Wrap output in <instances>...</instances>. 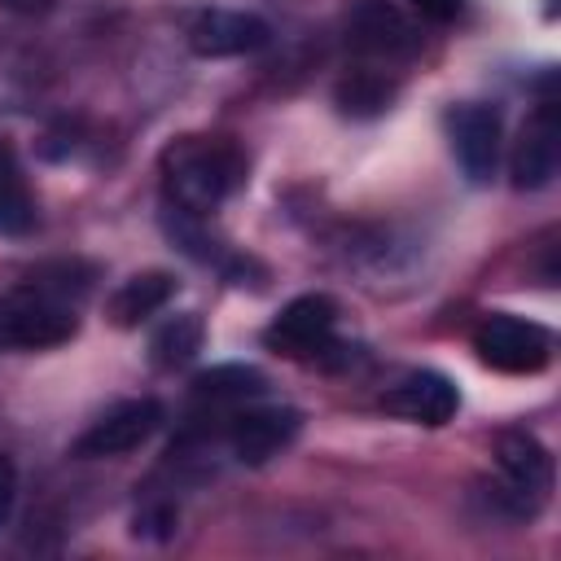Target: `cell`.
<instances>
[{"label": "cell", "mask_w": 561, "mask_h": 561, "mask_svg": "<svg viewBox=\"0 0 561 561\" xmlns=\"http://www.w3.org/2000/svg\"><path fill=\"white\" fill-rule=\"evenodd\" d=\"M346 31H351L355 53L377 57V61L403 57V53H412V44H416L412 22L399 13V4H394V0H359V4L351 9Z\"/></svg>", "instance_id": "obj_12"}, {"label": "cell", "mask_w": 561, "mask_h": 561, "mask_svg": "<svg viewBox=\"0 0 561 561\" xmlns=\"http://www.w3.org/2000/svg\"><path fill=\"white\" fill-rule=\"evenodd\" d=\"M267 39H272L267 22L241 9H206L188 26V48L197 57H245V53H259Z\"/></svg>", "instance_id": "obj_10"}, {"label": "cell", "mask_w": 561, "mask_h": 561, "mask_svg": "<svg viewBox=\"0 0 561 561\" xmlns=\"http://www.w3.org/2000/svg\"><path fill=\"white\" fill-rule=\"evenodd\" d=\"M473 351L482 364H491L500 373H539L552 359V333L526 316L491 311L473 329Z\"/></svg>", "instance_id": "obj_4"}, {"label": "cell", "mask_w": 561, "mask_h": 561, "mask_svg": "<svg viewBox=\"0 0 561 561\" xmlns=\"http://www.w3.org/2000/svg\"><path fill=\"white\" fill-rule=\"evenodd\" d=\"M333 329H337V302L329 294H302V298L280 307V316L267 324L263 342L276 355L316 359L333 346Z\"/></svg>", "instance_id": "obj_5"}, {"label": "cell", "mask_w": 561, "mask_h": 561, "mask_svg": "<svg viewBox=\"0 0 561 561\" xmlns=\"http://www.w3.org/2000/svg\"><path fill=\"white\" fill-rule=\"evenodd\" d=\"M75 333H79V316H75V302H66L61 285L31 280L9 298H0V346L44 351V346L70 342Z\"/></svg>", "instance_id": "obj_2"}, {"label": "cell", "mask_w": 561, "mask_h": 561, "mask_svg": "<svg viewBox=\"0 0 561 561\" xmlns=\"http://www.w3.org/2000/svg\"><path fill=\"white\" fill-rule=\"evenodd\" d=\"M263 386H267V377L250 364H219V368L193 377V394L202 403H241V399L263 394Z\"/></svg>", "instance_id": "obj_16"}, {"label": "cell", "mask_w": 561, "mask_h": 561, "mask_svg": "<svg viewBox=\"0 0 561 561\" xmlns=\"http://www.w3.org/2000/svg\"><path fill=\"white\" fill-rule=\"evenodd\" d=\"M460 4H465V0H412V9H416L421 18H430V22H451V18L460 13Z\"/></svg>", "instance_id": "obj_20"}, {"label": "cell", "mask_w": 561, "mask_h": 561, "mask_svg": "<svg viewBox=\"0 0 561 561\" xmlns=\"http://www.w3.org/2000/svg\"><path fill=\"white\" fill-rule=\"evenodd\" d=\"M202 337H206V329H202V316H197V311L167 316V320L153 329V337H149V359H153V368H162V373L184 368V364L202 351Z\"/></svg>", "instance_id": "obj_15"}, {"label": "cell", "mask_w": 561, "mask_h": 561, "mask_svg": "<svg viewBox=\"0 0 561 561\" xmlns=\"http://www.w3.org/2000/svg\"><path fill=\"white\" fill-rule=\"evenodd\" d=\"M298 425H302V416L294 408H245V412H232L228 416L224 443L232 447V456L241 465H263L280 447L294 443Z\"/></svg>", "instance_id": "obj_9"}, {"label": "cell", "mask_w": 561, "mask_h": 561, "mask_svg": "<svg viewBox=\"0 0 561 561\" xmlns=\"http://www.w3.org/2000/svg\"><path fill=\"white\" fill-rule=\"evenodd\" d=\"M171 298H175V276L162 272V267H149V272L127 276V280L110 294L105 316H110V324H118V329H136V324H145L149 316H158Z\"/></svg>", "instance_id": "obj_13"}, {"label": "cell", "mask_w": 561, "mask_h": 561, "mask_svg": "<svg viewBox=\"0 0 561 561\" xmlns=\"http://www.w3.org/2000/svg\"><path fill=\"white\" fill-rule=\"evenodd\" d=\"M557 158H561V118H557V101L543 96L526 114V123H522V131H517V140L508 149L513 188H543V184H552Z\"/></svg>", "instance_id": "obj_6"}, {"label": "cell", "mask_w": 561, "mask_h": 561, "mask_svg": "<svg viewBox=\"0 0 561 561\" xmlns=\"http://www.w3.org/2000/svg\"><path fill=\"white\" fill-rule=\"evenodd\" d=\"M171 526H175V508H167V504L136 513V535H171Z\"/></svg>", "instance_id": "obj_18"}, {"label": "cell", "mask_w": 561, "mask_h": 561, "mask_svg": "<svg viewBox=\"0 0 561 561\" xmlns=\"http://www.w3.org/2000/svg\"><path fill=\"white\" fill-rule=\"evenodd\" d=\"M13 500H18V469L9 456H0V522L13 513Z\"/></svg>", "instance_id": "obj_19"}, {"label": "cell", "mask_w": 561, "mask_h": 561, "mask_svg": "<svg viewBox=\"0 0 561 561\" xmlns=\"http://www.w3.org/2000/svg\"><path fill=\"white\" fill-rule=\"evenodd\" d=\"M394 96H399V79L386 75L381 66H355L333 88L337 110L351 114V118H377V114H386L394 105Z\"/></svg>", "instance_id": "obj_14"}, {"label": "cell", "mask_w": 561, "mask_h": 561, "mask_svg": "<svg viewBox=\"0 0 561 561\" xmlns=\"http://www.w3.org/2000/svg\"><path fill=\"white\" fill-rule=\"evenodd\" d=\"M381 408L403 416V421H416V425H447L460 408V390L434 373V368H416V373H403L386 394H381Z\"/></svg>", "instance_id": "obj_11"}, {"label": "cell", "mask_w": 561, "mask_h": 561, "mask_svg": "<svg viewBox=\"0 0 561 561\" xmlns=\"http://www.w3.org/2000/svg\"><path fill=\"white\" fill-rule=\"evenodd\" d=\"M0 9L22 13V18H35V13H48V9H53V0H0Z\"/></svg>", "instance_id": "obj_21"}, {"label": "cell", "mask_w": 561, "mask_h": 561, "mask_svg": "<svg viewBox=\"0 0 561 561\" xmlns=\"http://www.w3.org/2000/svg\"><path fill=\"white\" fill-rule=\"evenodd\" d=\"M158 425H162V403H158V399H127V403L110 408L105 416H96V421L75 438L70 451L83 456V460L127 456V451H136Z\"/></svg>", "instance_id": "obj_8"}, {"label": "cell", "mask_w": 561, "mask_h": 561, "mask_svg": "<svg viewBox=\"0 0 561 561\" xmlns=\"http://www.w3.org/2000/svg\"><path fill=\"white\" fill-rule=\"evenodd\" d=\"M495 465H500L495 504L508 508L513 517H535L539 504L552 491V456H548V447L526 430H504L495 438Z\"/></svg>", "instance_id": "obj_3"}, {"label": "cell", "mask_w": 561, "mask_h": 561, "mask_svg": "<svg viewBox=\"0 0 561 561\" xmlns=\"http://www.w3.org/2000/svg\"><path fill=\"white\" fill-rule=\"evenodd\" d=\"M447 140L469 184H486L500 162V114L482 101H460L447 110Z\"/></svg>", "instance_id": "obj_7"}, {"label": "cell", "mask_w": 561, "mask_h": 561, "mask_svg": "<svg viewBox=\"0 0 561 561\" xmlns=\"http://www.w3.org/2000/svg\"><path fill=\"white\" fill-rule=\"evenodd\" d=\"M158 167L167 206L184 215H206L245 184L250 158L232 136H180L162 149Z\"/></svg>", "instance_id": "obj_1"}, {"label": "cell", "mask_w": 561, "mask_h": 561, "mask_svg": "<svg viewBox=\"0 0 561 561\" xmlns=\"http://www.w3.org/2000/svg\"><path fill=\"white\" fill-rule=\"evenodd\" d=\"M35 228V197L13 162V153L0 145V232L4 237H22Z\"/></svg>", "instance_id": "obj_17"}]
</instances>
